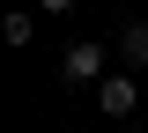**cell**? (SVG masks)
<instances>
[{"mask_svg":"<svg viewBox=\"0 0 148 133\" xmlns=\"http://www.w3.org/2000/svg\"><path fill=\"white\" fill-rule=\"evenodd\" d=\"M59 81H74V89H96V81H104V44H96V37L67 44V52H59Z\"/></svg>","mask_w":148,"mask_h":133,"instance_id":"1","label":"cell"},{"mask_svg":"<svg viewBox=\"0 0 148 133\" xmlns=\"http://www.w3.org/2000/svg\"><path fill=\"white\" fill-rule=\"evenodd\" d=\"M96 104H104V118H133L141 111V81L133 74H104L96 81Z\"/></svg>","mask_w":148,"mask_h":133,"instance_id":"2","label":"cell"},{"mask_svg":"<svg viewBox=\"0 0 148 133\" xmlns=\"http://www.w3.org/2000/svg\"><path fill=\"white\" fill-rule=\"evenodd\" d=\"M0 37H8V44H30V37H37V15H30V8H15V15L0 22Z\"/></svg>","mask_w":148,"mask_h":133,"instance_id":"3","label":"cell"},{"mask_svg":"<svg viewBox=\"0 0 148 133\" xmlns=\"http://www.w3.org/2000/svg\"><path fill=\"white\" fill-rule=\"evenodd\" d=\"M119 52H126L133 67H148V22H126V37H119Z\"/></svg>","mask_w":148,"mask_h":133,"instance_id":"4","label":"cell"},{"mask_svg":"<svg viewBox=\"0 0 148 133\" xmlns=\"http://www.w3.org/2000/svg\"><path fill=\"white\" fill-rule=\"evenodd\" d=\"M37 8H45V15H67V8H82V0H37Z\"/></svg>","mask_w":148,"mask_h":133,"instance_id":"5","label":"cell"}]
</instances>
